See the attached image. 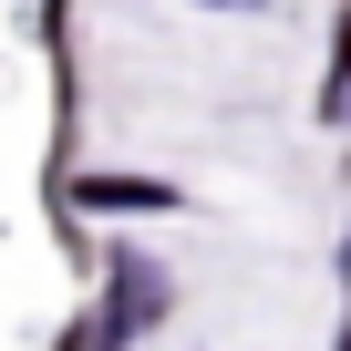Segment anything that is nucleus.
Masks as SVG:
<instances>
[{
    "instance_id": "nucleus-2",
    "label": "nucleus",
    "mask_w": 351,
    "mask_h": 351,
    "mask_svg": "<svg viewBox=\"0 0 351 351\" xmlns=\"http://www.w3.org/2000/svg\"><path fill=\"white\" fill-rule=\"evenodd\" d=\"M320 124H351V11H341V42H330V83H320Z\"/></svg>"
},
{
    "instance_id": "nucleus-3",
    "label": "nucleus",
    "mask_w": 351,
    "mask_h": 351,
    "mask_svg": "<svg viewBox=\"0 0 351 351\" xmlns=\"http://www.w3.org/2000/svg\"><path fill=\"white\" fill-rule=\"evenodd\" d=\"M207 11H269V0H207Z\"/></svg>"
},
{
    "instance_id": "nucleus-1",
    "label": "nucleus",
    "mask_w": 351,
    "mask_h": 351,
    "mask_svg": "<svg viewBox=\"0 0 351 351\" xmlns=\"http://www.w3.org/2000/svg\"><path fill=\"white\" fill-rule=\"evenodd\" d=\"M73 207H93V217H165L186 197H176L165 176H73Z\"/></svg>"
}]
</instances>
